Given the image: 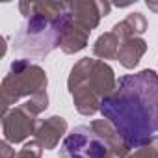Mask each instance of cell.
Masks as SVG:
<instances>
[{
    "label": "cell",
    "mask_w": 158,
    "mask_h": 158,
    "mask_svg": "<svg viewBox=\"0 0 158 158\" xmlns=\"http://www.w3.org/2000/svg\"><path fill=\"white\" fill-rule=\"evenodd\" d=\"M101 114L128 149L147 145L158 136V74L143 69L121 76L115 91L101 102Z\"/></svg>",
    "instance_id": "6da1fadb"
},
{
    "label": "cell",
    "mask_w": 158,
    "mask_h": 158,
    "mask_svg": "<svg viewBox=\"0 0 158 158\" xmlns=\"http://www.w3.org/2000/svg\"><path fill=\"white\" fill-rule=\"evenodd\" d=\"M19 10L26 19L13 39L17 54L45 58L61 47L63 35L73 21L69 2H19Z\"/></svg>",
    "instance_id": "7a4b0ae2"
},
{
    "label": "cell",
    "mask_w": 158,
    "mask_h": 158,
    "mask_svg": "<svg viewBox=\"0 0 158 158\" xmlns=\"http://www.w3.org/2000/svg\"><path fill=\"white\" fill-rule=\"evenodd\" d=\"M69 93L82 115H93L101 112V102L112 95L117 88L114 69L102 60L82 58L69 74Z\"/></svg>",
    "instance_id": "3957f363"
},
{
    "label": "cell",
    "mask_w": 158,
    "mask_h": 158,
    "mask_svg": "<svg viewBox=\"0 0 158 158\" xmlns=\"http://www.w3.org/2000/svg\"><path fill=\"white\" fill-rule=\"evenodd\" d=\"M130 149L106 119H95L89 125L76 127L65 136L60 147V158H128Z\"/></svg>",
    "instance_id": "277c9868"
},
{
    "label": "cell",
    "mask_w": 158,
    "mask_h": 158,
    "mask_svg": "<svg viewBox=\"0 0 158 158\" xmlns=\"http://www.w3.org/2000/svg\"><path fill=\"white\" fill-rule=\"evenodd\" d=\"M47 73L28 60H15L10 67V73L2 80V115L13 108L23 97H34L41 91H47Z\"/></svg>",
    "instance_id": "5b68a950"
},
{
    "label": "cell",
    "mask_w": 158,
    "mask_h": 158,
    "mask_svg": "<svg viewBox=\"0 0 158 158\" xmlns=\"http://www.w3.org/2000/svg\"><path fill=\"white\" fill-rule=\"evenodd\" d=\"M35 128H37L35 115L30 114L23 104L13 106L10 112L2 115V132L8 143L15 145L24 141L30 134H35Z\"/></svg>",
    "instance_id": "8992f818"
},
{
    "label": "cell",
    "mask_w": 158,
    "mask_h": 158,
    "mask_svg": "<svg viewBox=\"0 0 158 158\" xmlns=\"http://www.w3.org/2000/svg\"><path fill=\"white\" fill-rule=\"evenodd\" d=\"M69 10H71L73 21L78 26L91 32L93 28H97L101 19L110 13L112 4L108 2H69Z\"/></svg>",
    "instance_id": "52a82bcc"
},
{
    "label": "cell",
    "mask_w": 158,
    "mask_h": 158,
    "mask_svg": "<svg viewBox=\"0 0 158 158\" xmlns=\"http://www.w3.org/2000/svg\"><path fill=\"white\" fill-rule=\"evenodd\" d=\"M67 132V121L60 115H52L47 117L43 121L37 123L35 128V141L43 147V149H56V145L60 143L61 136Z\"/></svg>",
    "instance_id": "ba28073f"
},
{
    "label": "cell",
    "mask_w": 158,
    "mask_h": 158,
    "mask_svg": "<svg viewBox=\"0 0 158 158\" xmlns=\"http://www.w3.org/2000/svg\"><path fill=\"white\" fill-rule=\"evenodd\" d=\"M147 52V43L141 39V37H130V39H125L119 47V54H117V60L123 67L127 69H134L141 56Z\"/></svg>",
    "instance_id": "9c48e42d"
},
{
    "label": "cell",
    "mask_w": 158,
    "mask_h": 158,
    "mask_svg": "<svg viewBox=\"0 0 158 158\" xmlns=\"http://www.w3.org/2000/svg\"><path fill=\"white\" fill-rule=\"evenodd\" d=\"M112 32L121 39V43L125 41V39H130V37H138V35H141L143 32H147V19L141 15V13H130L125 21H121V23H117L114 28H112Z\"/></svg>",
    "instance_id": "30bf717a"
},
{
    "label": "cell",
    "mask_w": 158,
    "mask_h": 158,
    "mask_svg": "<svg viewBox=\"0 0 158 158\" xmlns=\"http://www.w3.org/2000/svg\"><path fill=\"white\" fill-rule=\"evenodd\" d=\"M89 34L91 32L80 28L74 21H71V24H69V28H67V32L63 35V41H61V50L65 54H74L78 50L86 48L88 39H89Z\"/></svg>",
    "instance_id": "8fae6325"
},
{
    "label": "cell",
    "mask_w": 158,
    "mask_h": 158,
    "mask_svg": "<svg viewBox=\"0 0 158 158\" xmlns=\"http://www.w3.org/2000/svg\"><path fill=\"white\" fill-rule=\"evenodd\" d=\"M119 47H121V39L114 32H106V34H102L95 41V45H93V56L101 58V60H117Z\"/></svg>",
    "instance_id": "7c38bea8"
},
{
    "label": "cell",
    "mask_w": 158,
    "mask_h": 158,
    "mask_svg": "<svg viewBox=\"0 0 158 158\" xmlns=\"http://www.w3.org/2000/svg\"><path fill=\"white\" fill-rule=\"evenodd\" d=\"M23 106H24L30 114H34V115L37 117V115H39L41 112H45L47 106H48V95H47V91H41V93L30 97L26 102H23Z\"/></svg>",
    "instance_id": "4fadbf2b"
},
{
    "label": "cell",
    "mask_w": 158,
    "mask_h": 158,
    "mask_svg": "<svg viewBox=\"0 0 158 158\" xmlns=\"http://www.w3.org/2000/svg\"><path fill=\"white\" fill-rule=\"evenodd\" d=\"M128 158H158V136L152 138L147 145L136 149Z\"/></svg>",
    "instance_id": "5bb4252c"
},
{
    "label": "cell",
    "mask_w": 158,
    "mask_h": 158,
    "mask_svg": "<svg viewBox=\"0 0 158 158\" xmlns=\"http://www.w3.org/2000/svg\"><path fill=\"white\" fill-rule=\"evenodd\" d=\"M41 154H43V147L34 139V141H28V143L17 152L15 158H41Z\"/></svg>",
    "instance_id": "9a60e30c"
},
{
    "label": "cell",
    "mask_w": 158,
    "mask_h": 158,
    "mask_svg": "<svg viewBox=\"0 0 158 158\" xmlns=\"http://www.w3.org/2000/svg\"><path fill=\"white\" fill-rule=\"evenodd\" d=\"M0 152H2V158H15V151L11 149V143H8L6 139L0 143Z\"/></svg>",
    "instance_id": "2e32d148"
},
{
    "label": "cell",
    "mask_w": 158,
    "mask_h": 158,
    "mask_svg": "<svg viewBox=\"0 0 158 158\" xmlns=\"http://www.w3.org/2000/svg\"><path fill=\"white\" fill-rule=\"evenodd\" d=\"M145 4H147V8H149V10H152V11H156V13H158V2H151V0H147Z\"/></svg>",
    "instance_id": "e0dca14e"
}]
</instances>
